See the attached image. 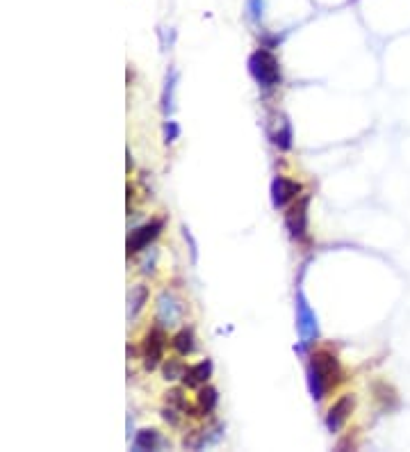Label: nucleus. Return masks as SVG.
<instances>
[{
  "label": "nucleus",
  "instance_id": "4468645a",
  "mask_svg": "<svg viewBox=\"0 0 410 452\" xmlns=\"http://www.w3.org/2000/svg\"><path fill=\"white\" fill-rule=\"evenodd\" d=\"M215 404H217V391L212 386H203L201 391H199V409H201V414H212Z\"/></svg>",
  "mask_w": 410,
  "mask_h": 452
},
{
  "label": "nucleus",
  "instance_id": "ddd939ff",
  "mask_svg": "<svg viewBox=\"0 0 410 452\" xmlns=\"http://www.w3.org/2000/svg\"><path fill=\"white\" fill-rule=\"evenodd\" d=\"M157 443H160V434H157V430H141L135 436L137 450H155Z\"/></svg>",
  "mask_w": 410,
  "mask_h": 452
},
{
  "label": "nucleus",
  "instance_id": "39448f33",
  "mask_svg": "<svg viewBox=\"0 0 410 452\" xmlns=\"http://www.w3.org/2000/svg\"><path fill=\"white\" fill-rule=\"evenodd\" d=\"M308 204H310V197L303 194L301 199L296 201L294 206H289L285 213V224L292 233V238L303 240L305 238V229H308Z\"/></svg>",
  "mask_w": 410,
  "mask_h": 452
},
{
  "label": "nucleus",
  "instance_id": "6e6552de",
  "mask_svg": "<svg viewBox=\"0 0 410 452\" xmlns=\"http://www.w3.org/2000/svg\"><path fill=\"white\" fill-rule=\"evenodd\" d=\"M298 192H301V183L292 181L287 176H276L274 183H271V201L276 208H283L287 206L292 199L298 197Z\"/></svg>",
  "mask_w": 410,
  "mask_h": 452
},
{
  "label": "nucleus",
  "instance_id": "20e7f679",
  "mask_svg": "<svg viewBox=\"0 0 410 452\" xmlns=\"http://www.w3.org/2000/svg\"><path fill=\"white\" fill-rule=\"evenodd\" d=\"M296 327H298V333H301V340L305 345L317 338V315L312 313V308L308 306V302L301 293L296 297Z\"/></svg>",
  "mask_w": 410,
  "mask_h": 452
},
{
  "label": "nucleus",
  "instance_id": "f3484780",
  "mask_svg": "<svg viewBox=\"0 0 410 452\" xmlns=\"http://www.w3.org/2000/svg\"><path fill=\"white\" fill-rule=\"evenodd\" d=\"M274 144L278 146V149H285V151L292 146V130H289V123L287 121L283 123V128L274 135Z\"/></svg>",
  "mask_w": 410,
  "mask_h": 452
},
{
  "label": "nucleus",
  "instance_id": "f8f14e48",
  "mask_svg": "<svg viewBox=\"0 0 410 452\" xmlns=\"http://www.w3.org/2000/svg\"><path fill=\"white\" fill-rule=\"evenodd\" d=\"M171 345H173V349H176L180 356L192 354L194 352V336H192V331H189V329L178 331L176 336H173Z\"/></svg>",
  "mask_w": 410,
  "mask_h": 452
},
{
  "label": "nucleus",
  "instance_id": "0eeeda50",
  "mask_svg": "<svg viewBox=\"0 0 410 452\" xmlns=\"http://www.w3.org/2000/svg\"><path fill=\"white\" fill-rule=\"evenodd\" d=\"M162 226H164L162 220H153V222H148V224H144V226H139L137 231H132V236L128 238V256L137 254V252H141L144 247L151 245L153 240L160 236Z\"/></svg>",
  "mask_w": 410,
  "mask_h": 452
},
{
  "label": "nucleus",
  "instance_id": "6ab92c4d",
  "mask_svg": "<svg viewBox=\"0 0 410 452\" xmlns=\"http://www.w3.org/2000/svg\"><path fill=\"white\" fill-rule=\"evenodd\" d=\"M164 135H167V142H176L178 135H180V128L176 121H169L167 126H164Z\"/></svg>",
  "mask_w": 410,
  "mask_h": 452
},
{
  "label": "nucleus",
  "instance_id": "7ed1b4c3",
  "mask_svg": "<svg viewBox=\"0 0 410 452\" xmlns=\"http://www.w3.org/2000/svg\"><path fill=\"white\" fill-rule=\"evenodd\" d=\"M164 347H167V333L160 327H155L146 333L144 345H141V354H144V365L146 370H155L160 365L164 356Z\"/></svg>",
  "mask_w": 410,
  "mask_h": 452
},
{
  "label": "nucleus",
  "instance_id": "dca6fc26",
  "mask_svg": "<svg viewBox=\"0 0 410 452\" xmlns=\"http://www.w3.org/2000/svg\"><path fill=\"white\" fill-rule=\"evenodd\" d=\"M185 365H183V361H178V358H169V363L164 365V379H169V381H173V379H183V375H185Z\"/></svg>",
  "mask_w": 410,
  "mask_h": 452
},
{
  "label": "nucleus",
  "instance_id": "a211bd4d",
  "mask_svg": "<svg viewBox=\"0 0 410 452\" xmlns=\"http://www.w3.org/2000/svg\"><path fill=\"white\" fill-rule=\"evenodd\" d=\"M262 10H265V0H247V12L251 21L262 19Z\"/></svg>",
  "mask_w": 410,
  "mask_h": 452
},
{
  "label": "nucleus",
  "instance_id": "2eb2a0df",
  "mask_svg": "<svg viewBox=\"0 0 410 452\" xmlns=\"http://www.w3.org/2000/svg\"><path fill=\"white\" fill-rule=\"evenodd\" d=\"M164 402H167V407L176 411V414H183V411H187L185 395H183L180 388H171V391L164 393Z\"/></svg>",
  "mask_w": 410,
  "mask_h": 452
},
{
  "label": "nucleus",
  "instance_id": "f03ea898",
  "mask_svg": "<svg viewBox=\"0 0 410 452\" xmlns=\"http://www.w3.org/2000/svg\"><path fill=\"white\" fill-rule=\"evenodd\" d=\"M249 69L251 76L256 78V82L260 87L269 89L276 87L280 82V69H278V60H276L269 51H256L253 55L249 58Z\"/></svg>",
  "mask_w": 410,
  "mask_h": 452
},
{
  "label": "nucleus",
  "instance_id": "1a4fd4ad",
  "mask_svg": "<svg viewBox=\"0 0 410 452\" xmlns=\"http://www.w3.org/2000/svg\"><path fill=\"white\" fill-rule=\"evenodd\" d=\"M183 304L178 299H173L169 293H162L160 297H157V320L164 327H171V324H178L183 320Z\"/></svg>",
  "mask_w": 410,
  "mask_h": 452
},
{
  "label": "nucleus",
  "instance_id": "9d476101",
  "mask_svg": "<svg viewBox=\"0 0 410 452\" xmlns=\"http://www.w3.org/2000/svg\"><path fill=\"white\" fill-rule=\"evenodd\" d=\"M210 375H212V363L210 361L194 363V365H189V368L185 370L183 384L189 386V388H199V386H203L205 381L210 379Z\"/></svg>",
  "mask_w": 410,
  "mask_h": 452
},
{
  "label": "nucleus",
  "instance_id": "f257e3e1",
  "mask_svg": "<svg viewBox=\"0 0 410 452\" xmlns=\"http://www.w3.org/2000/svg\"><path fill=\"white\" fill-rule=\"evenodd\" d=\"M310 391L314 400H321L330 388H335L340 384V377H342V368H340V361L333 352L328 349H319L310 356Z\"/></svg>",
  "mask_w": 410,
  "mask_h": 452
},
{
  "label": "nucleus",
  "instance_id": "423d86ee",
  "mask_svg": "<svg viewBox=\"0 0 410 452\" xmlns=\"http://www.w3.org/2000/svg\"><path fill=\"white\" fill-rule=\"evenodd\" d=\"M353 407H356V400H353V395H342L340 400H337L333 407L328 409L326 414V427L333 434H337L346 425V420L353 414Z\"/></svg>",
  "mask_w": 410,
  "mask_h": 452
},
{
  "label": "nucleus",
  "instance_id": "9b49d317",
  "mask_svg": "<svg viewBox=\"0 0 410 452\" xmlns=\"http://www.w3.org/2000/svg\"><path fill=\"white\" fill-rule=\"evenodd\" d=\"M146 302H148V288L141 286V284L132 286V290L128 295V318H130V320L139 315V311L144 308Z\"/></svg>",
  "mask_w": 410,
  "mask_h": 452
}]
</instances>
